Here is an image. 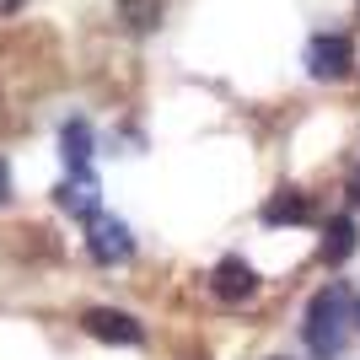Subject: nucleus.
<instances>
[{"label": "nucleus", "mask_w": 360, "mask_h": 360, "mask_svg": "<svg viewBox=\"0 0 360 360\" xmlns=\"http://www.w3.org/2000/svg\"><path fill=\"white\" fill-rule=\"evenodd\" d=\"M210 290H215V301H248L258 290L253 264H248V258H221L215 274H210Z\"/></svg>", "instance_id": "nucleus-6"}, {"label": "nucleus", "mask_w": 360, "mask_h": 360, "mask_svg": "<svg viewBox=\"0 0 360 360\" xmlns=\"http://www.w3.org/2000/svg\"><path fill=\"white\" fill-rule=\"evenodd\" d=\"M81 328L91 333V339H103V345H140L146 339V328H140L129 312H113V307H86L81 312Z\"/></svg>", "instance_id": "nucleus-4"}, {"label": "nucleus", "mask_w": 360, "mask_h": 360, "mask_svg": "<svg viewBox=\"0 0 360 360\" xmlns=\"http://www.w3.org/2000/svg\"><path fill=\"white\" fill-rule=\"evenodd\" d=\"M355 70V49H349V38H339V32H317L312 44H307V75H317V81H339V75Z\"/></svg>", "instance_id": "nucleus-3"}, {"label": "nucleus", "mask_w": 360, "mask_h": 360, "mask_svg": "<svg viewBox=\"0 0 360 360\" xmlns=\"http://www.w3.org/2000/svg\"><path fill=\"white\" fill-rule=\"evenodd\" d=\"M86 248L97 264H129L135 258V237H129V226L119 221V215H91L86 221Z\"/></svg>", "instance_id": "nucleus-2"}, {"label": "nucleus", "mask_w": 360, "mask_h": 360, "mask_svg": "<svg viewBox=\"0 0 360 360\" xmlns=\"http://www.w3.org/2000/svg\"><path fill=\"white\" fill-rule=\"evenodd\" d=\"M27 0H0V16H11V11H22Z\"/></svg>", "instance_id": "nucleus-13"}, {"label": "nucleus", "mask_w": 360, "mask_h": 360, "mask_svg": "<svg viewBox=\"0 0 360 360\" xmlns=\"http://www.w3.org/2000/svg\"><path fill=\"white\" fill-rule=\"evenodd\" d=\"M312 215V205H307V194H280L264 205V226H301Z\"/></svg>", "instance_id": "nucleus-8"}, {"label": "nucleus", "mask_w": 360, "mask_h": 360, "mask_svg": "<svg viewBox=\"0 0 360 360\" xmlns=\"http://www.w3.org/2000/svg\"><path fill=\"white\" fill-rule=\"evenodd\" d=\"M11 199V172H6V162H0V205Z\"/></svg>", "instance_id": "nucleus-11"}, {"label": "nucleus", "mask_w": 360, "mask_h": 360, "mask_svg": "<svg viewBox=\"0 0 360 360\" xmlns=\"http://www.w3.org/2000/svg\"><path fill=\"white\" fill-rule=\"evenodd\" d=\"M345 258H355V221H349V215H333L328 237H323V264H345Z\"/></svg>", "instance_id": "nucleus-7"}, {"label": "nucleus", "mask_w": 360, "mask_h": 360, "mask_svg": "<svg viewBox=\"0 0 360 360\" xmlns=\"http://www.w3.org/2000/svg\"><path fill=\"white\" fill-rule=\"evenodd\" d=\"M119 16L129 32H150L162 22V0H119Z\"/></svg>", "instance_id": "nucleus-9"}, {"label": "nucleus", "mask_w": 360, "mask_h": 360, "mask_svg": "<svg viewBox=\"0 0 360 360\" xmlns=\"http://www.w3.org/2000/svg\"><path fill=\"white\" fill-rule=\"evenodd\" d=\"M349 205H360V167H355V178H349Z\"/></svg>", "instance_id": "nucleus-12"}, {"label": "nucleus", "mask_w": 360, "mask_h": 360, "mask_svg": "<svg viewBox=\"0 0 360 360\" xmlns=\"http://www.w3.org/2000/svg\"><path fill=\"white\" fill-rule=\"evenodd\" d=\"M65 156H70V167H91V129L86 124H65Z\"/></svg>", "instance_id": "nucleus-10"}, {"label": "nucleus", "mask_w": 360, "mask_h": 360, "mask_svg": "<svg viewBox=\"0 0 360 360\" xmlns=\"http://www.w3.org/2000/svg\"><path fill=\"white\" fill-rule=\"evenodd\" d=\"M355 312H360V301H355Z\"/></svg>", "instance_id": "nucleus-14"}, {"label": "nucleus", "mask_w": 360, "mask_h": 360, "mask_svg": "<svg viewBox=\"0 0 360 360\" xmlns=\"http://www.w3.org/2000/svg\"><path fill=\"white\" fill-rule=\"evenodd\" d=\"M54 199H60L70 215H81V221H91V215L103 210V205H97V178H91V167H70L65 183L54 188Z\"/></svg>", "instance_id": "nucleus-5"}, {"label": "nucleus", "mask_w": 360, "mask_h": 360, "mask_svg": "<svg viewBox=\"0 0 360 360\" xmlns=\"http://www.w3.org/2000/svg\"><path fill=\"white\" fill-rule=\"evenodd\" d=\"M349 317H355V301H349L345 285L317 290L312 307H307V345H312L317 360H333L349 339Z\"/></svg>", "instance_id": "nucleus-1"}]
</instances>
